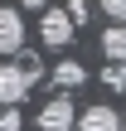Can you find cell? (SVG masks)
Returning a JSON list of instances; mask_svg holds the SVG:
<instances>
[{
    "mask_svg": "<svg viewBox=\"0 0 126 131\" xmlns=\"http://www.w3.org/2000/svg\"><path fill=\"white\" fill-rule=\"evenodd\" d=\"M121 131H126V117H121Z\"/></svg>",
    "mask_w": 126,
    "mask_h": 131,
    "instance_id": "cell-12",
    "label": "cell"
},
{
    "mask_svg": "<svg viewBox=\"0 0 126 131\" xmlns=\"http://www.w3.org/2000/svg\"><path fill=\"white\" fill-rule=\"evenodd\" d=\"M0 131H19V107H0Z\"/></svg>",
    "mask_w": 126,
    "mask_h": 131,
    "instance_id": "cell-9",
    "label": "cell"
},
{
    "mask_svg": "<svg viewBox=\"0 0 126 131\" xmlns=\"http://www.w3.org/2000/svg\"><path fill=\"white\" fill-rule=\"evenodd\" d=\"M73 29H78V24H73V15H68V10H49V5H44L39 39H44L49 49H68V44H73Z\"/></svg>",
    "mask_w": 126,
    "mask_h": 131,
    "instance_id": "cell-2",
    "label": "cell"
},
{
    "mask_svg": "<svg viewBox=\"0 0 126 131\" xmlns=\"http://www.w3.org/2000/svg\"><path fill=\"white\" fill-rule=\"evenodd\" d=\"M83 78H87V68H83L78 58H68V63H58V68H53V83H58L63 92H68V88H78Z\"/></svg>",
    "mask_w": 126,
    "mask_h": 131,
    "instance_id": "cell-7",
    "label": "cell"
},
{
    "mask_svg": "<svg viewBox=\"0 0 126 131\" xmlns=\"http://www.w3.org/2000/svg\"><path fill=\"white\" fill-rule=\"evenodd\" d=\"M73 131H121V112H117L112 102H92V107L73 122Z\"/></svg>",
    "mask_w": 126,
    "mask_h": 131,
    "instance_id": "cell-4",
    "label": "cell"
},
{
    "mask_svg": "<svg viewBox=\"0 0 126 131\" xmlns=\"http://www.w3.org/2000/svg\"><path fill=\"white\" fill-rule=\"evenodd\" d=\"M78 122V112H73V102H68V92H58V97H49L44 107H39V131H73Z\"/></svg>",
    "mask_w": 126,
    "mask_h": 131,
    "instance_id": "cell-3",
    "label": "cell"
},
{
    "mask_svg": "<svg viewBox=\"0 0 126 131\" xmlns=\"http://www.w3.org/2000/svg\"><path fill=\"white\" fill-rule=\"evenodd\" d=\"M39 78H44V68H39V58H34V53H29V58H19V63H0V107L24 102V92H29Z\"/></svg>",
    "mask_w": 126,
    "mask_h": 131,
    "instance_id": "cell-1",
    "label": "cell"
},
{
    "mask_svg": "<svg viewBox=\"0 0 126 131\" xmlns=\"http://www.w3.org/2000/svg\"><path fill=\"white\" fill-rule=\"evenodd\" d=\"M107 19H126V0H97Z\"/></svg>",
    "mask_w": 126,
    "mask_h": 131,
    "instance_id": "cell-10",
    "label": "cell"
},
{
    "mask_svg": "<svg viewBox=\"0 0 126 131\" xmlns=\"http://www.w3.org/2000/svg\"><path fill=\"white\" fill-rule=\"evenodd\" d=\"M102 83L121 92V88H126V63H107V68H102Z\"/></svg>",
    "mask_w": 126,
    "mask_h": 131,
    "instance_id": "cell-8",
    "label": "cell"
},
{
    "mask_svg": "<svg viewBox=\"0 0 126 131\" xmlns=\"http://www.w3.org/2000/svg\"><path fill=\"white\" fill-rule=\"evenodd\" d=\"M15 5H19V10H44L49 0H15Z\"/></svg>",
    "mask_w": 126,
    "mask_h": 131,
    "instance_id": "cell-11",
    "label": "cell"
},
{
    "mask_svg": "<svg viewBox=\"0 0 126 131\" xmlns=\"http://www.w3.org/2000/svg\"><path fill=\"white\" fill-rule=\"evenodd\" d=\"M102 53L107 63H126V19H112L102 29Z\"/></svg>",
    "mask_w": 126,
    "mask_h": 131,
    "instance_id": "cell-6",
    "label": "cell"
},
{
    "mask_svg": "<svg viewBox=\"0 0 126 131\" xmlns=\"http://www.w3.org/2000/svg\"><path fill=\"white\" fill-rule=\"evenodd\" d=\"M19 49H24V19L19 10L0 5V53H19Z\"/></svg>",
    "mask_w": 126,
    "mask_h": 131,
    "instance_id": "cell-5",
    "label": "cell"
}]
</instances>
